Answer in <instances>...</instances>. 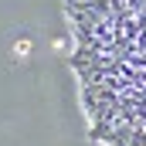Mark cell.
I'll use <instances>...</instances> for the list:
<instances>
[{
    "mask_svg": "<svg viewBox=\"0 0 146 146\" xmlns=\"http://www.w3.org/2000/svg\"><path fill=\"white\" fill-rule=\"evenodd\" d=\"M78 106L102 146H146V0H65Z\"/></svg>",
    "mask_w": 146,
    "mask_h": 146,
    "instance_id": "obj_1",
    "label": "cell"
}]
</instances>
